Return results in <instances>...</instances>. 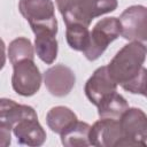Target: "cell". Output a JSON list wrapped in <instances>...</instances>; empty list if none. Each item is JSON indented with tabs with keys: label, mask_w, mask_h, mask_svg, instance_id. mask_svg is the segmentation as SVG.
<instances>
[{
	"label": "cell",
	"mask_w": 147,
	"mask_h": 147,
	"mask_svg": "<svg viewBox=\"0 0 147 147\" xmlns=\"http://www.w3.org/2000/svg\"><path fill=\"white\" fill-rule=\"evenodd\" d=\"M146 52V45L141 41L124 45L106 65L110 78L121 86L134 79L144 68Z\"/></svg>",
	"instance_id": "1"
},
{
	"label": "cell",
	"mask_w": 147,
	"mask_h": 147,
	"mask_svg": "<svg viewBox=\"0 0 147 147\" xmlns=\"http://www.w3.org/2000/svg\"><path fill=\"white\" fill-rule=\"evenodd\" d=\"M56 7L67 24L79 23L90 26L95 17L114 11L117 0H55Z\"/></svg>",
	"instance_id": "2"
},
{
	"label": "cell",
	"mask_w": 147,
	"mask_h": 147,
	"mask_svg": "<svg viewBox=\"0 0 147 147\" xmlns=\"http://www.w3.org/2000/svg\"><path fill=\"white\" fill-rule=\"evenodd\" d=\"M18 10L33 33L41 31L57 33V20L52 0H20Z\"/></svg>",
	"instance_id": "3"
},
{
	"label": "cell",
	"mask_w": 147,
	"mask_h": 147,
	"mask_svg": "<svg viewBox=\"0 0 147 147\" xmlns=\"http://www.w3.org/2000/svg\"><path fill=\"white\" fill-rule=\"evenodd\" d=\"M119 37V23L117 17H106L100 20L90 32V40L83 51L88 61L98 60L107 49L108 45Z\"/></svg>",
	"instance_id": "4"
},
{
	"label": "cell",
	"mask_w": 147,
	"mask_h": 147,
	"mask_svg": "<svg viewBox=\"0 0 147 147\" xmlns=\"http://www.w3.org/2000/svg\"><path fill=\"white\" fill-rule=\"evenodd\" d=\"M123 132L122 146L147 145V116L140 108H127L118 119Z\"/></svg>",
	"instance_id": "5"
},
{
	"label": "cell",
	"mask_w": 147,
	"mask_h": 147,
	"mask_svg": "<svg viewBox=\"0 0 147 147\" xmlns=\"http://www.w3.org/2000/svg\"><path fill=\"white\" fill-rule=\"evenodd\" d=\"M42 76L33 60H22L13 64L11 86L22 96L34 95L41 86Z\"/></svg>",
	"instance_id": "6"
},
{
	"label": "cell",
	"mask_w": 147,
	"mask_h": 147,
	"mask_svg": "<svg viewBox=\"0 0 147 147\" xmlns=\"http://www.w3.org/2000/svg\"><path fill=\"white\" fill-rule=\"evenodd\" d=\"M119 36L130 41L147 40V8L142 5L127 7L118 18Z\"/></svg>",
	"instance_id": "7"
},
{
	"label": "cell",
	"mask_w": 147,
	"mask_h": 147,
	"mask_svg": "<svg viewBox=\"0 0 147 147\" xmlns=\"http://www.w3.org/2000/svg\"><path fill=\"white\" fill-rule=\"evenodd\" d=\"M123 139L124 137L118 119L100 118L90 127V146L122 147Z\"/></svg>",
	"instance_id": "8"
},
{
	"label": "cell",
	"mask_w": 147,
	"mask_h": 147,
	"mask_svg": "<svg viewBox=\"0 0 147 147\" xmlns=\"http://www.w3.org/2000/svg\"><path fill=\"white\" fill-rule=\"evenodd\" d=\"M44 84L47 91L57 98L68 95L75 86L76 76L71 68L64 64H55L44 72Z\"/></svg>",
	"instance_id": "9"
},
{
	"label": "cell",
	"mask_w": 147,
	"mask_h": 147,
	"mask_svg": "<svg viewBox=\"0 0 147 147\" xmlns=\"http://www.w3.org/2000/svg\"><path fill=\"white\" fill-rule=\"evenodd\" d=\"M117 84L110 78L107 67H99L87 79L84 86L86 98L95 107L109 94L117 91Z\"/></svg>",
	"instance_id": "10"
},
{
	"label": "cell",
	"mask_w": 147,
	"mask_h": 147,
	"mask_svg": "<svg viewBox=\"0 0 147 147\" xmlns=\"http://www.w3.org/2000/svg\"><path fill=\"white\" fill-rule=\"evenodd\" d=\"M13 133L20 145L38 147L44 145L47 134L38 121V115L22 118L13 126Z\"/></svg>",
	"instance_id": "11"
},
{
	"label": "cell",
	"mask_w": 147,
	"mask_h": 147,
	"mask_svg": "<svg viewBox=\"0 0 147 147\" xmlns=\"http://www.w3.org/2000/svg\"><path fill=\"white\" fill-rule=\"evenodd\" d=\"M37 115L33 107L21 105L7 98H0V125L7 126L10 130L22 118Z\"/></svg>",
	"instance_id": "12"
},
{
	"label": "cell",
	"mask_w": 147,
	"mask_h": 147,
	"mask_svg": "<svg viewBox=\"0 0 147 147\" xmlns=\"http://www.w3.org/2000/svg\"><path fill=\"white\" fill-rule=\"evenodd\" d=\"M34 51L37 56L46 64H52L57 57L59 44L56 33L51 31H41L34 33Z\"/></svg>",
	"instance_id": "13"
},
{
	"label": "cell",
	"mask_w": 147,
	"mask_h": 147,
	"mask_svg": "<svg viewBox=\"0 0 147 147\" xmlns=\"http://www.w3.org/2000/svg\"><path fill=\"white\" fill-rule=\"evenodd\" d=\"M91 125L86 122L76 121L64 131L60 133L61 142L65 147H83L90 146L88 133Z\"/></svg>",
	"instance_id": "14"
},
{
	"label": "cell",
	"mask_w": 147,
	"mask_h": 147,
	"mask_svg": "<svg viewBox=\"0 0 147 147\" xmlns=\"http://www.w3.org/2000/svg\"><path fill=\"white\" fill-rule=\"evenodd\" d=\"M77 115L69 107L65 106H55L51 108L46 115L47 126L54 132L60 134L74 122H76Z\"/></svg>",
	"instance_id": "15"
},
{
	"label": "cell",
	"mask_w": 147,
	"mask_h": 147,
	"mask_svg": "<svg viewBox=\"0 0 147 147\" xmlns=\"http://www.w3.org/2000/svg\"><path fill=\"white\" fill-rule=\"evenodd\" d=\"M98 115L100 118H111L119 119L122 114L129 108V103L126 99L119 93L113 92L107 95L98 106Z\"/></svg>",
	"instance_id": "16"
},
{
	"label": "cell",
	"mask_w": 147,
	"mask_h": 147,
	"mask_svg": "<svg viewBox=\"0 0 147 147\" xmlns=\"http://www.w3.org/2000/svg\"><path fill=\"white\" fill-rule=\"evenodd\" d=\"M65 39L70 48L77 52H83L90 40L88 26L79 23H70L65 25Z\"/></svg>",
	"instance_id": "17"
},
{
	"label": "cell",
	"mask_w": 147,
	"mask_h": 147,
	"mask_svg": "<svg viewBox=\"0 0 147 147\" xmlns=\"http://www.w3.org/2000/svg\"><path fill=\"white\" fill-rule=\"evenodd\" d=\"M8 57L11 64H15L22 60H33L34 48L30 39L25 37L15 38L9 42L8 46Z\"/></svg>",
	"instance_id": "18"
},
{
	"label": "cell",
	"mask_w": 147,
	"mask_h": 147,
	"mask_svg": "<svg viewBox=\"0 0 147 147\" xmlns=\"http://www.w3.org/2000/svg\"><path fill=\"white\" fill-rule=\"evenodd\" d=\"M146 79H147V70L144 67L141 69L140 74L134 79L124 84L122 86V88L132 94H140V95L145 96L146 95Z\"/></svg>",
	"instance_id": "19"
},
{
	"label": "cell",
	"mask_w": 147,
	"mask_h": 147,
	"mask_svg": "<svg viewBox=\"0 0 147 147\" xmlns=\"http://www.w3.org/2000/svg\"><path fill=\"white\" fill-rule=\"evenodd\" d=\"M11 144V133L10 129L3 125H0V147H7Z\"/></svg>",
	"instance_id": "20"
},
{
	"label": "cell",
	"mask_w": 147,
	"mask_h": 147,
	"mask_svg": "<svg viewBox=\"0 0 147 147\" xmlns=\"http://www.w3.org/2000/svg\"><path fill=\"white\" fill-rule=\"evenodd\" d=\"M6 64V45L3 40L0 38V70Z\"/></svg>",
	"instance_id": "21"
}]
</instances>
